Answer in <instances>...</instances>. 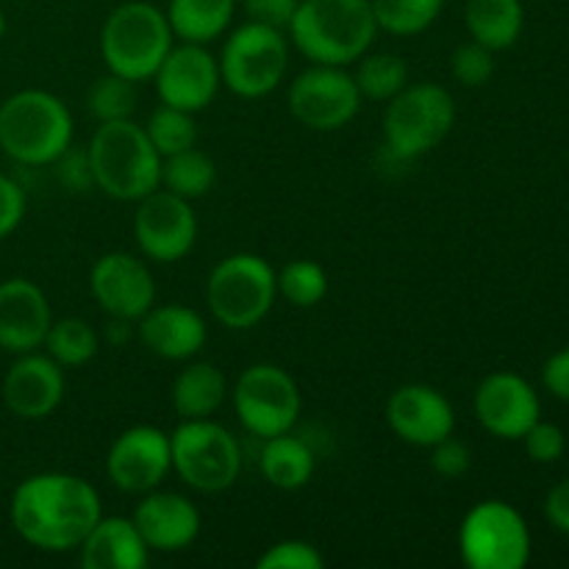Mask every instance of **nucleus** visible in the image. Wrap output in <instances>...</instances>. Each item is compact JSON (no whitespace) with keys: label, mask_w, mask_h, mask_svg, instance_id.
<instances>
[{"label":"nucleus","mask_w":569,"mask_h":569,"mask_svg":"<svg viewBox=\"0 0 569 569\" xmlns=\"http://www.w3.org/2000/svg\"><path fill=\"white\" fill-rule=\"evenodd\" d=\"M14 531L44 553L78 550L103 517L100 495L72 472H37L14 489L9 503Z\"/></svg>","instance_id":"obj_1"},{"label":"nucleus","mask_w":569,"mask_h":569,"mask_svg":"<svg viewBox=\"0 0 569 569\" xmlns=\"http://www.w3.org/2000/svg\"><path fill=\"white\" fill-rule=\"evenodd\" d=\"M387 426L411 448H433L456 431L453 403L431 383H403L387 400Z\"/></svg>","instance_id":"obj_18"},{"label":"nucleus","mask_w":569,"mask_h":569,"mask_svg":"<svg viewBox=\"0 0 569 569\" xmlns=\"http://www.w3.org/2000/svg\"><path fill=\"white\" fill-rule=\"evenodd\" d=\"M300 0H242L248 20L287 31Z\"/></svg>","instance_id":"obj_40"},{"label":"nucleus","mask_w":569,"mask_h":569,"mask_svg":"<svg viewBox=\"0 0 569 569\" xmlns=\"http://www.w3.org/2000/svg\"><path fill=\"white\" fill-rule=\"evenodd\" d=\"M378 31L392 37H417L445 11V0H370Z\"/></svg>","instance_id":"obj_31"},{"label":"nucleus","mask_w":569,"mask_h":569,"mask_svg":"<svg viewBox=\"0 0 569 569\" xmlns=\"http://www.w3.org/2000/svg\"><path fill=\"white\" fill-rule=\"evenodd\" d=\"M278 298L295 309H315L328 295V272L320 261L292 259L276 270Z\"/></svg>","instance_id":"obj_32"},{"label":"nucleus","mask_w":569,"mask_h":569,"mask_svg":"<svg viewBox=\"0 0 569 569\" xmlns=\"http://www.w3.org/2000/svg\"><path fill=\"white\" fill-rule=\"evenodd\" d=\"M94 189L120 203H137L161 187V156L144 126L128 120L98 122L87 144Z\"/></svg>","instance_id":"obj_3"},{"label":"nucleus","mask_w":569,"mask_h":569,"mask_svg":"<svg viewBox=\"0 0 569 569\" xmlns=\"http://www.w3.org/2000/svg\"><path fill=\"white\" fill-rule=\"evenodd\" d=\"M53 322L48 295L31 278L0 281V348L6 353H31L44 345Z\"/></svg>","instance_id":"obj_21"},{"label":"nucleus","mask_w":569,"mask_h":569,"mask_svg":"<svg viewBox=\"0 0 569 569\" xmlns=\"http://www.w3.org/2000/svg\"><path fill=\"white\" fill-rule=\"evenodd\" d=\"M542 383L556 400L569 403V348L556 350L542 367Z\"/></svg>","instance_id":"obj_41"},{"label":"nucleus","mask_w":569,"mask_h":569,"mask_svg":"<svg viewBox=\"0 0 569 569\" xmlns=\"http://www.w3.org/2000/svg\"><path fill=\"white\" fill-rule=\"evenodd\" d=\"M56 164H61L59 178L64 181V187L72 189V192H81L83 187H94L92 170H89L87 150H83V153H72V148H70L59 161H56Z\"/></svg>","instance_id":"obj_42"},{"label":"nucleus","mask_w":569,"mask_h":569,"mask_svg":"<svg viewBox=\"0 0 569 569\" xmlns=\"http://www.w3.org/2000/svg\"><path fill=\"white\" fill-rule=\"evenodd\" d=\"M459 553L470 569H522L531 561V528L506 500H481L461 520Z\"/></svg>","instance_id":"obj_10"},{"label":"nucleus","mask_w":569,"mask_h":569,"mask_svg":"<svg viewBox=\"0 0 569 569\" xmlns=\"http://www.w3.org/2000/svg\"><path fill=\"white\" fill-rule=\"evenodd\" d=\"M278 300L276 270L256 253H231L217 261L206 281L211 317L228 331H250Z\"/></svg>","instance_id":"obj_7"},{"label":"nucleus","mask_w":569,"mask_h":569,"mask_svg":"<svg viewBox=\"0 0 569 569\" xmlns=\"http://www.w3.org/2000/svg\"><path fill=\"white\" fill-rule=\"evenodd\" d=\"M465 26L478 44L498 50L515 48L526 28L522 0H467Z\"/></svg>","instance_id":"obj_26"},{"label":"nucleus","mask_w":569,"mask_h":569,"mask_svg":"<svg viewBox=\"0 0 569 569\" xmlns=\"http://www.w3.org/2000/svg\"><path fill=\"white\" fill-rule=\"evenodd\" d=\"M42 348L61 367H83L98 356L100 337L81 317H61L50 322Z\"/></svg>","instance_id":"obj_30"},{"label":"nucleus","mask_w":569,"mask_h":569,"mask_svg":"<svg viewBox=\"0 0 569 569\" xmlns=\"http://www.w3.org/2000/svg\"><path fill=\"white\" fill-rule=\"evenodd\" d=\"M172 472L189 489L203 495H220L239 481L242 448L226 426L206 420H181L170 433Z\"/></svg>","instance_id":"obj_8"},{"label":"nucleus","mask_w":569,"mask_h":569,"mask_svg":"<svg viewBox=\"0 0 569 569\" xmlns=\"http://www.w3.org/2000/svg\"><path fill=\"white\" fill-rule=\"evenodd\" d=\"M428 450H431V459H428L431 461V470L437 472L439 478H461L467 476V470L472 467L470 448H467L465 442H459L453 433Z\"/></svg>","instance_id":"obj_38"},{"label":"nucleus","mask_w":569,"mask_h":569,"mask_svg":"<svg viewBox=\"0 0 569 569\" xmlns=\"http://www.w3.org/2000/svg\"><path fill=\"white\" fill-rule=\"evenodd\" d=\"M137 337L159 359L189 361L206 348L209 326L192 306L153 303L137 320Z\"/></svg>","instance_id":"obj_22"},{"label":"nucleus","mask_w":569,"mask_h":569,"mask_svg":"<svg viewBox=\"0 0 569 569\" xmlns=\"http://www.w3.org/2000/svg\"><path fill=\"white\" fill-rule=\"evenodd\" d=\"M72 111L48 89H20L0 103V150L17 164H56L72 148Z\"/></svg>","instance_id":"obj_4"},{"label":"nucleus","mask_w":569,"mask_h":569,"mask_svg":"<svg viewBox=\"0 0 569 569\" xmlns=\"http://www.w3.org/2000/svg\"><path fill=\"white\" fill-rule=\"evenodd\" d=\"M472 411L483 431L492 437L517 442L526 437L528 428L542 420V403L531 383L509 370L492 372L478 383L472 395Z\"/></svg>","instance_id":"obj_17"},{"label":"nucleus","mask_w":569,"mask_h":569,"mask_svg":"<svg viewBox=\"0 0 569 569\" xmlns=\"http://www.w3.org/2000/svg\"><path fill=\"white\" fill-rule=\"evenodd\" d=\"M170 472V433L156 426L126 428L106 453V476L126 495H144L150 489H159Z\"/></svg>","instance_id":"obj_14"},{"label":"nucleus","mask_w":569,"mask_h":569,"mask_svg":"<svg viewBox=\"0 0 569 569\" xmlns=\"http://www.w3.org/2000/svg\"><path fill=\"white\" fill-rule=\"evenodd\" d=\"M545 520L559 533L569 537V478L556 483L545 498Z\"/></svg>","instance_id":"obj_43"},{"label":"nucleus","mask_w":569,"mask_h":569,"mask_svg":"<svg viewBox=\"0 0 569 569\" xmlns=\"http://www.w3.org/2000/svg\"><path fill=\"white\" fill-rule=\"evenodd\" d=\"M89 292L111 320L137 322L156 303V278L144 259L111 250L92 264Z\"/></svg>","instance_id":"obj_15"},{"label":"nucleus","mask_w":569,"mask_h":569,"mask_svg":"<svg viewBox=\"0 0 569 569\" xmlns=\"http://www.w3.org/2000/svg\"><path fill=\"white\" fill-rule=\"evenodd\" d=\"M164 14L178 42L209 44L231 28L237 0H170Z\"/></svg>","instance_id":"obj_27"},{"label":"nucleus","mask_w":569,"mask_h":569,"mask_svg":"<svg viewBox=\"0 0 569 569\" xmlns=\"http://www.w3.org/2000/svg\"><path fill=\"white\" fill-rule=\"evenodd\" d=\"M217 164L209 153L187 148L161 159V189L183 200H200L214 189Z\"/></svg>","instance_id":"obj_28"},{"label":"nucleus","mask_w":569,"mask_h":569,"mask_svg":"<svg viewBox=\"0 0 569 569\" xmlns=\"http://www.w3.org/2000/svg\"><path fill=\"white\" fill-rule=\"evenodd\" d=\"M137 83L122 76H114V72L94 78L87 92V109L98 122L128 120L137 111Z\"/></svg>","instance_id":"obj_33"},{"label":"nucleus","mask_w":569,"mask_h":569,"mask_svg":"<svg viewBox=\"0 0 569 569\" xmlns=\"http://www.w3.org/2000/svg\"><path fill=\"white\" fill-rule=\"evenodd\" d=\"M450 76L467 89L487 87L495 76V53L478 44L476 39H470V42L459 44L450 56Z\"/></svg>","instance_id":"obj_35"},{"label":"nucleus","mask_w":569,"mask_h":569,"mask_svg":"<svg viewBox=\"0 0 569 569\" xmlns=\"http://www.w3.org/2000/svg\"><path fill=\"white\" fill-rule=\"evenodd\" d=\"M156 94L164 106L183 111L209 109L222 87L220 64L206 44L178 42L159 64L153 76Z\"/></svg>","instance_id":"obj_16"},{"label":"nucleus","mask_w":569,"mask_h":569,"mask_svg":"<svg viewBox=\"0 0 569 569\" xmlns=\"http://www.w3.org/2000/svg\"><path fill=\"white\" fill-rule=\"evenodd\" d=\"M353 78L361 98L387 103L409 83V64L398 53H387V50L372 53L370 50V53H365L356 61Z\"/></svg>","instance_id":"obj_29"},{"label":"nucleus","mask_w":569,"mask_h":569,"mask_svg":"<svg viewBox=\"0 0 569 569\" xmlns=\"http://www.w3.org/2000/svg\"><path fill=\"white\" fill-rule=\"evenodd\" d=\"M198 214L192 200H183L167 189L144 194L133 211V237L144 259L156 264H176L187 259L198 244Z\"/></svg>","instance_id":"obj_13"},{"label":"nucleus","mask_w":569,"mask_h":569,"mask_svg":"<svg viewBox=\"0 0 569 569\" xmlns=\"http://www.w3.org/2000/svg\"><path fill=\"white\" fill-rule=\"evenodd\" d=\"M287 33L311 64L350 67L372 50L378 22L370 0H300Z\"/></svg>","instance_id":"obj_2"},{"label":"nucleus","mask_w":569,"mask_h":569,"mask_svg":"<svg viewBox=\"0 0 569 569\" xmlns=\"http://www.w3.org/2000/svg\"><path fill=\"white\" fill-rule=\"evenodd\" d=\"M383 148L400 161L431 153L456 126V100L433 81L406 83L383 109Z\"/></svg>","instance_id":"obj_6"},{"label":"nucleus","mask_w":569,"mask_h":569,"mask_svg":"<svg viewBox=\"0 0 569 569\" xmlns=\"http://www.w3.org/2000/svg\"><path fill=\"white\" fill-rule=\"evenodd\" d=\"M83 569H144L150 561V548L131 517H100L81 542Z\"/></svg>","instance_id":"obj_23"},{"label":"nucleus","mask_w":569,"mask_h":569,"mask_svg":"<svg viewBox=\"0 0 569 569\" xmlns=\"http://www.w3.org/2000/svg\"><path fill=\"white\" fill-rule=\"evenodd\" d=\"M6 37V17H3V11H0V39Z\"/></svg>","instance_id":"obj_44"},{"label":"nucleus","mask_w":569,"mask_h":569,"mask_svg":"<svg viewBox=\"0 0 569 569\" xmlns=\"http://www.w3.org/2000/svg\"><path fill=\"white\" fill-rule=\"evenodd\" d=\"M259 569H322L326 567V556L320 548L306 539H281V542L270 545L264 553L256 561Z\"/></svg>","instance_id":"obj_36"},{"label":"nucleus","mask_w":569,"mask_h":569,"mask_svg":"<svg viewBox=\"0 0 569 569\" xmlns=\"http://www.w3.org/2000/svg\"><path fill=\"white\" fill-rule=\"evenodd\" d=\"M228 395H231L237 420L242 422L244 431L259 439L292 431L303 411L298 381L283 367L270 365V361L244 367Z\"/></svg>","instance_id":"obj_11"},{"label":"nucleus","mask_w":569,"mask_h":569,"mask_svg":"<svg viewBox=\"0 0 569 569\" xmlns=\"http://www.w3.org/2000/svg\"><path fill=\"white\" fill-rule=\"evenodd\" d=\"M26 217V192L14 178L0 172V239L11 237Z\"/></svg>","instance_id":"obj_39"},{"label":"nucleus","mask_w":569,"mask_h":569,"mask_svg":"<svg viewBox=\"0 0 569 569\" xmlns=\"http://www.w3.org/2000/svg\"><path fill=\"white\" fill-rule=\"evenodd\" d=\"M144 131H148L150 142L159 150L161 159L198 144V120H194L192 111L172 109L164 103L150 114V120L144 122Z\"/></svg>","instance_id":"obj_34"},{"label":"nucleus","mask_w":569,"mask_h":569,"mask_svg":"<svg viewBox=\"0 0 569 569\" xmlns=\"http://www.w3.org/2000/svg\"><path fill=\"white\" fill-rule=\"evenodd\" d=\"M317 467V456L306 439L292 431L264 439L259 456V470L270 487L281 492H298L311 481Z\"/></svg>","instance_id":"obj_25"},{"label":"nucleus","mask_w":569,"mask_h":569,"mask_svg":"<svg viewBox=\"0 0 569 569\" xmlns=\"http://www.w3.org/2000/svg\"><path fill=\"white\" fill-rule=\"evenodd\" d=\"M287 103L300 126L309 131L331 133L342 131L359 117L365 98L348 67L311 64L289 83Z\"/></svg>","instance_id":"obj_12"},{"label":"nucleus","mask_w":569,"mask_h":569,"mask_svg":"<svg viewBox=\"0 0 569 569\" xmlns=\"http://www.w3.org/2000/svg\"><path fill=\"white\" fill-rule=\"evenodd\" d=\"M222 87L239 98H264L281 87L289 67V39L261 22H242L226 37L220 50Z\"/></svg>","instance_id":"obj_9"},{"label":"nucleus","mask_w":569,"mask_h":569,"mask_svg":"<svg viewBox=\"0 0 569 569\" xmlns=\"http://www.w3.org/2000/svg\"><path fill=\"white\" fill-rule=\"evenodd\" d=\"M176 44L167 14L148 0H126L109 11L100 28L106 70L133 83L150 81Z\"/></svg>","instance_id":"obj_5"},{"label":"nucleus","mask_w":569,"mask_h":569,"mask_svg":"<svg viewBox=\"0 0 569 569\" xmlns=\"http://www.w3.org/2000/svg\"><path fill=\"white\" fill-rule=\"evenodd\" d=\"M67 392L64 367L48 353H20L3 378V403L20 420H44L61 406Z\"/></svg>","instance_id":"obj_20"},{"label":"nucleus","mask_w":569,"mask_h":569,"mask_svg":"<svg viewBox=\"0 0 569 569\" xmlns=\"http://www.w3.org/2000/svg\"><path fill=\"white\" fill-rule=\"evenodd\" d=\"M133 526L142 533L144 545L156 553H178L198 542L203 517L187 495L170 489H150L139 495V503L131 515Z\"/></svg>","instance_id":"obj_19"},{"label":"nucleus","mask_w":569,"mask_h":569,"mask_svg":"<svg viewBox=\"0 0 569 569\" xmlns=\"http://www.w3.org/2000/svg\"><path fill=\"white\" fill-rule=\"evenodd\" d=\"M228 381L211 361L189 359L187 367L172 378L170 403L181 420H206L220 411L228 398Z\"/></svg>","instance_id":"obj_24"},{"label":"nucleus","mask_w":569,"mask_h":569,"mask_svg":"<svg viewBox=\"0 0 569 569\" xmlns=\"http://www.w3.org/2000/svg\"><path fill=\"white\" fill-rule=\"evenodd\" d=\"M522 445H526L528 459L537 461V465H553L565 456L567 450V437L556 422L537 420L522 437Z\"/></svg>","instance_id":"obj_37"}]
</instances>
